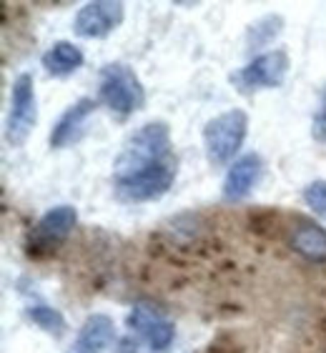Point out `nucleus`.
<instances>
[{
  "mask_svg": "<svg viewBox=\"0 0 326 353\" xmlns=\"http://www.w3.org/2000/svg\"><path fill=\"white\" fill-rule=\"evenodd\" d=\"M284 30V18L281 15H264L261 21H256L249 33H246V46L249 48H266L269 43L276 41V35Z\"/></svg>",
  "mask_w": 326,
  "mask_h": 353,
  "instance_id": "2eb2a0df",
  "label": "nucleus"
},
{
  "mask_svg": "<svg viewBox=\"0 0 326 353\" xmlns=\"http://www.w3.org/2000/svg\"><path fill=\"white\" fill-rule=\"evenodd\" d=\"M163 321H166L163 308H158L156 303H151V301H138L128 316V328L136 333L138 339H143L146 333L153 331L158 323H163Z\"/></svg>",
  "mask_w": 326,
  "mask_h": 353,
  "instance_id": "4468645a",
  "label": "nucleus"
},
{
  "mask_svg": "<svg viewBox=\"0 0 326 353\" xmlns=\"http://www.w3.org/2000/svg\"><path fill=\"white\" fill-rule=\"evenodd\" d=\"M123 18H126V6L121 0H90L78 8L73 30L81 38H106L116 28H121Z\"/></svg>",
  "mask_w": 326,
  "mask_h": 353,
  "instance_id": "0eeeda50",
  "label": "nucleus"
},
{
  "mask_svg": "<svg viewBox=\"0 0 326 353\" xmlns=\"http://www.w3.org/2000/svg\"><path fill=\"white\" fill-rule=\"evenodd\" d=\"M289 68H291L289 53H286L284 48H276V50L256 55L249 65H244L241 70L229 75V81L233 83V88L238 93H253V90L261 88H279V85H284Z\"/></svg>",
  "mask_w": 326,
  "mask_h": 353,
  "instance_id": "39448f33",
  "label": "nucleus"
},
{
  "mask_svg": "<svg viewBox=\"0 0 326 353\" xmlns=\"http://www.w3.org/2000/svg\"><path fill=\"white\" fill-rule=\"evenodd\" d=\"M95 108H98V101H93V98H78L73 105H68L66 113L55 121L53 130H50V136H48L50 148L63 150L81 141L83 133H86V125H88V121L93 118Z\"/></svg>",
  "mask_w": 326,
  "mask_h": 353,
  "instance_id": "1a4fd4ad",
  "label": "nucleus"
},
{
  "mask_svg": "<svg viewBox=\"0 0 326 353\" xmlns=\"http://www.w3.org/2000/svg\"><path fill=\"white\" fill-rule=\"evenodd\" d=\"M249 136V113L241 108L224 110L204 125V150L211 165H229Z\"/></svg>",
  "mask_w": 326,
  "mask_h": 353,
  "instance_id": "f03ea898",
  "label": "nucleus"
},
{
  "mask_svg": "<svg viewBox=\"0 0 326 353\" xmlns=\"http://www.w3.org/2000/svg\"><path fill=\"white\" fill-rule=\"evenodd\" d=\"M173 336H176V328H173V323H171L169 319L163 321V323H158L153 331H148L146 336H143V343L151 348V351H156V353H161V351H166V348L173 343Z\"/></svg>",
  "mask_w": 326,
  "mask_h": 353,
  "instance_id": "f3484780",
  "label": "nucleus"
},
{
  "mask_svg": "<svg viewBox=\"0 0 326 353\" xmlns=\"http://www.w3.org/2000/svg\"><path fill=\"white\" fill-rule=\"evenodd\" d=\"M311 136H314V141L326 143V98L321 101L319 110H316V116H314V121H311Z\"/></svg>",
  "mask_w": 326,
  "mask_h": 353,
  "instance_id": "6ab92c4d",
  "label": "nucleus"
},
{
  "mask_svg": "<svg viewBox=\"0 0 326 353\" xmlns=\"http://www.w3.org/2000/svg\"><path fill=\"white\" fill-rule=\"evenodd\" d=\"M98 101L118 116H131L146 105V90L133 68L126 63H108L101 70Z\"/></svg>",
  "mask_w": 326,
  "mask_h": 353,
  "instance_id": "7ed1b4c3",
  "label": "nucleus"
},
{
  "mask_svg": "<svg viewBox=\"0 0 326 353\" xmlns=\"http://www.w3.org/2000/svg\"><path fill=\"white\" fill-rule=\"evenodd\" d=\"M261 173H264V161H261L258 153H246L238 161H233L229 165V170H226L224 185H221L224 201H229V203L244 201L261 181Z\"/></svg>",
  "mask_w": 326,
  "mask_h": 353,
  "instance_id": "9d476101",
  "label": "nucleus"
},
{
  "mask_svg": "<svg viewBox=\"0 0 326 353\" xmlns=\"http://www.w3.org/2000/svg\"><path fill=\"white\" fill-rule=\"evenodd\" d=\"M304 203L314 211V216H319L326 223V181H311V183L304 188Z\"/></svg>",
  "mask_w": 326,
  "mask_h": 353,
  "instance_id": "a211bd4d",
  "label": "nucleus"
},
{
  "mask_svg": "<svg viewBox=\"0 0 326 353\" xmlns=\"http://www.w3.org/2000/svg\"><path fill=\"white\" fill-rule=\"evenodd\" d=\"M28 319L33 321L41 331H46L48 336H53V339H61L66 328H68V323H66V319H63V313L58 308L43 306V303L28 308Z\"/></svg>",
  "mask_w": 326,
  "mask_h": 353,
  "instance_id": "dca6fc26",
  "label": "nucleus"
},
{
  "mask_svg": "<svg viewBox=\"0 0 326 353\" xmlns=\"http://www.w3.org/2000/svg\"><path fill=\"white\" fill-rule=\"evenodd\" d=\"M78 223V211L73 205H55L35 223L30 233V248L35 253H50L66 243V238Z\"/></svg>",
  "mask_w": 326,
  "mask_h": 353,
  "instance_id": "6e6552de",
  "label": "nucleus"
},
{
  "mask_svg": "<svg viewBox=\"0 0 326 353\" xmlns=\"http://www.w3.org/2000/svg\"><path fill=\"white\" fill-rule=\"evenodd\" d=\"M171 161H176V156H173L169 123L151 121L141 125L136 133H131L128 141L123 143L121 153L113 161V183L141 176L146 170L166 165Z\"/></svg>",
  "mask_w": 326,
  "mask_h": 353,
  "instance_id": "f257e3e1",
  "label": "nucleus"
},
{
  "mask_svg": "<svg viewBox=\"0 0 326 353\" xmlns=\"http://www.w3.org/2000/svg\"><path fill=\"white\" fill-rule=\"evenodd\" d=\"M178 163L171 161L166 165H158V168H151L141 176H133L128 181H121V183H113L116 190V198L123 203H148V201H158L161 196H166L176 181Z\"/></svg>",
  "mask_w": 326,
  "mask_h": 353,
  "instance_id": "423d86ee",
  "label": "nucleus"
},
{
  "mask_svg": "<svg viewBox=\"0 0 326 353\" xmlns=\"http://www.w3.org/2000/svg\"><path fill=\"white\" fill-rule=\"evenodd\" d=\"M38 123V98L30 73H21L10 88V113L6 123V141L13 148H23Z\"/></svg>",
  "mask_w": 326,
  "mask_h": 353,
  "instance_id": "20e7f679",
  "label": "nucleus"
},
{
  "mask_svg": "<svg viewBox=\"0 0 326 353\" xmlns=\"http://www.w3.org/2000/svg\"><path fill=\"white\" fill-rule=\"evenodd\" d=\"M41 63H43V68H46L48 75H53V78H66V75H70L78 68H83L86 55H83V50L75 46V43L58 41L48 48L46 53H43Z\"/></svg>",
  "mask_w": 326,
  "mask_h": 353,
  "instance_id": "f8f14e48",
  "label": "nucleus"
},
{
  "mask_svg": "<svg viewBox=\"0 0 326 353\" xmlns=\"http://www.w3.org/2000/svg\"><path fill=\"white\" fill-rule=\"evenodd\" d=\"M291 248L311 263H326V228L316 223H301L291 236Z\"/></svg>",
  "mask_w": 326,
  "mask_h": 353,
  "instance_id": "ddd939ff",
  "label": "nucleus"
},
{
  "mask_svg": "<svg viewBox=\"0 0 326 353\" xmlns=\"http://www.w3.org/2000/svg\"><path fill=\"white\" fill-rule=\"evenodd\" d=\"M116 341V323L106 313H93L78 331L73 348L68 353H106Z\"/></svg>",
  "mask_w": 326,
  "mask_h": 353,
  "instance_id": "9b49d317",
  "label": "nucleus"
}]
</instances>
